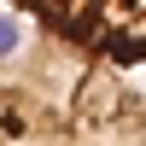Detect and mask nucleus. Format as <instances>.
Listing matches in <instances>:
<instances>
[{
    "label": "nucleus",
    "instance_id": "nucleus-1",
    "mask_svg": "<svg viewBox=\"0 0 146 146\" xmlns=\"http://www.w3.org/2000/svg\"><path fill=\"white\" fill-rule=\"evenodd\" d=\"M0 146H146V94L29 12L0 6Z\"/></svg>",
    "mask_w": 146,
    "mask_h": 146
},
{
    "label": "nucleus",
    "instance_id": "nucleus-2",
    "mask_svg": "<svg viewBox=\"0 0 146 146\" xmlns=\"http://www.w3.org/2000/svg\"><path fill=\"white\" fill-rule=\"evenodd\" d=\"M0 6L29 12L35 23L117 70L146 64V0H0Z\"/></svg>",
    "mask_w": 146,
    "mask_h": 146
}]
</instances>
